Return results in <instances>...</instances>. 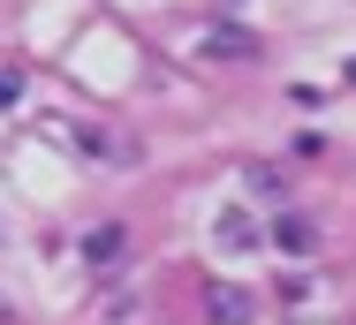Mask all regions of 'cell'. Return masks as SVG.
I'll return each instance as SVG.
<instances>
[{
    "label": "cell",
    "mask_w": 356,
    "mask_h": 325,
    "mask_svg": "<svg viewBox=\"0 0 356 325\" xmlns=\"http://www.w3.org/2000/svg\"><path fill=\"white\" fill-rule=\"evenodd\" d=\"M273 242H281L288 258H311V242H318V227H311V219H281V227H273Z\"/></svg>",
    "instance_id": "3"
},
{
    "label": "cell",
    "mask_w": 356,
    "mask_h": 325,
    "mask_svg": "<svg viewBox=\"0 0 356 325\" xmlns=\"http://www.w3.org/2000/svg\"><path fill=\"white\" fill-rule=\"evenodd\" d=\"M213 242L220 250H258V219H250L243 204H227V212L213 219Z\"/></svg>",
    "instance_id": "1"
},
{
    "label": "cell",
    "mask_w": 356,
    "mask_h": 325,
    "mask_svg": "<svg viewBox=\"0 0 356 325\" xmlns=\"http://www.w3.org/2000/svg\"><path fill=\"white\" fill-rule=\"evenodd\" d=\"M15 99H23V76H15V68H0V114H8Z\"/></svg>",
    "instance_id": "4"
},
{
    "label": "cell",
    "mask_w": 356,
    "mask_h": 325,
    "mask_svg": "<svg viewBox=\"0 0 356 325\" xmlns=\"http://www.w3.org/2000/svg\"><path fill=\"white\" fill-rule=\"evenodd\" d=\"M205 310H213V325H250L258 303H250L243 288H213V295H205Z\"/></svg>",
    "instance_id": "2"
},
{
    "label": "cell",
    "mask_w": 356,
    "mask_h": 325,
    "mask_svg": "<svg viewBox=\"0 0 356 325\" xmlns=\"http://www.w3.org/2000/svg\"><path fill=\"white\" fill-rule=\"evenodd\" d=\"M0 242H8V227H0Z\"/></svg>",
    "instance_id": "5"
}]
</instances>
